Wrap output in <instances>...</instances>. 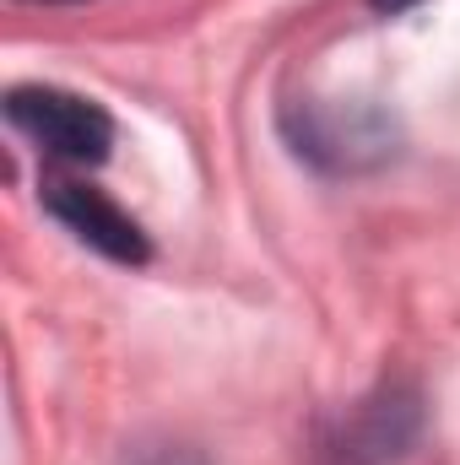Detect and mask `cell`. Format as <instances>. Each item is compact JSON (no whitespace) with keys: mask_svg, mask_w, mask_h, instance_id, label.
Masks as SVG:
<instances>
[{"mask_svg":"<svg viewBox=\"0 0 460 465\" xmlns=\"http://www.w3.org/2000/svg\"><path fill=\"white\" fill-rule=\"evenodd\" d=\"M5 119L27 141H38L49 157L76 163V168L104 163L109 146H115V119L104 114L93 98L60 93V87H11L5 93Z\"/></svg>","mask_w":460,"mask_h":465,"instance_id":"1","label":"cell"},{"mask_svg":"<svg viewBox=\"0 0 460 465\" xmlns=\"http://www.w3.org/2000/svg\"><path fill=\"white\" fill-rule=\"evenodd\" d=\"M44 206H49L55 223H65L87 249L109 254L119 265H146L152 260V243H146V232L135 228V217H125L104 190H93L82 179H49L44 184Z\"/></svg>","mask_w":460,"mask_h":465,"instance_id":"2","label":"cell"},{"mask_svg":"<svg viewBox=\"0 0 460 465\" xmlns=\"http://www.w3.org/2000/svg\"><path fill=\"white\" fill-rule=\"evenodd\" d=\"M417 422V406L401 401V395H379L368 406H357V422L352 433H342V455L346 460H379V455H395V444L412 433Z\"/></svg>","mask_w":460,"mask_h":465,"instance_id":"3","label":"cell"},{"mask_svg":"<svg viewBox=\"0 0 460 465\" xmlns=\"http://www.w3.org/2000/svg\"><path fill=\"white\" fill-rule=\"evenodd\" d=\"M374 11H385V16H395V11H412V5H423V0H368Z\"/></svg>","mask_w":460,"mask_h":465,"instance_id":"4","label":"cell"},{"mask_svg":"<svg viewBox=\"0 0 460 465\" xmlns=\"http://www.w3.org/2000/svg\"><path fill=\"white\" fill-rule=\"evenodd\" d=\"M44 5H71V0H44Z\"/></svg>","mask_w":460,"mask_h":465,"instance_id":"5","label":"cell"}]
</instances>
